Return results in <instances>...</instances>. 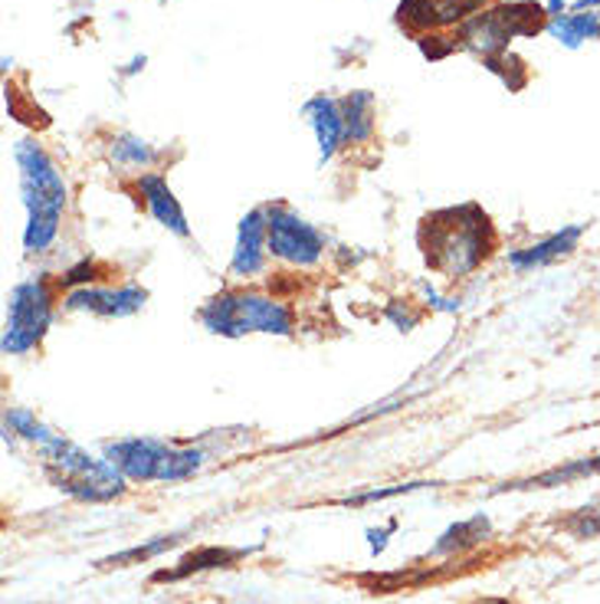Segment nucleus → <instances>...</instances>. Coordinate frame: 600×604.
<instances>
[{"instance_id": "obj_1", "label": "nucleus", "mask_w": 600, "mask_h": 604, "mask_svg": "<svg viewBox=\"0 0 600 604\" xmlns=\"http://www.w3.org/2000/svg\"><path fill=\"white\" fill-rule=\"evenodd\" d=\"M420 247L430 270L446 280H463L482 267L489 250L495 247V234L489 214L479 204L443 208L423 217L420 224Z\"/></svg>"}, {"instance_id": "obj_2", "label": "nucleus", "mask_w": 600, "mask_h": 604, "mask_svg": "<svg viewBox=\"0 0 600 604\" xmlns=\"http://www.w3.org/2000/svg\"><path fill=\"white\" fill-rule=\"evenodd\" d=\"M14 165L21 175V201L27 211L24 250L31 257H40L60 237L70 191H67L63 171L57 168V162L47 155V149L37 139H21L14 145Z\"/></svg>"}, {"instance_id": "obj_3", "label": "nucleus", "mask_w": 600, "mask_h": 604, "mask_svg": "<svg viewBox=\"0 0 600 604\" xmlns=\"http://www.w3.org/2000/svg\"><path fill=\"white\" fill-rule=\"evenodd\" d=\"M37 450H40L47 479L73 499L109 502L125 493V476L109 457H93L89 450H83L63 434H53Z\"/></svg>"}, {"instance_id": "obj_4", "label": "nucleus", "mask_w": 600, "mask_h": 604, "mask_svg": "<svg viewBox=\"0 0 600 604\" xmlns=\"http://www.w3.org/2000/svg\"><path fill=\"white\" fill-rule=\"evenodd\" d=\"M197 319L211 335H224V339H243L253 332L292 335L296 329L292 309L283 299L256 289H224L201 306Z\"/></svg>"}, {"instance_id": "obj_5", "label": "nucleus", "mask_w": 600, "mask_h": 604, "mask_svg": "<svg viewBox=\"0 0 600 604\" xmlns=\"http://www.w3.org/2000/svg\"><path fill=\"white\" fill-rule=\"evenodd\" d=\"M106 457L122 470L125 479L135 483H181L201 473L207 463V450L181 447L158 437H122L106 443Z\"/></svg>"}, {"instance_id": "obj_6", "label": "nucleus", "mask_w": 600, "mask_h": 604, "mask_svg": "<svg viewBox=\"0 0 600 604\" xmlns=\"http://www.w3.org/2000/svg\"><path fill=\"white\" fill-rule=\"evenodd\" d=\"M548 27L544 4H531V0H518V4H495L492 11L476 14L459 31V47L479 54L482 60H492L499 54H508V44L515 37H535Z\"/></svg>"}, {"instance_id": "obj_7", "label": "nucleus", "mask_w": 600, "mask_h": 604, "mask_svg": "<svg viewBox=\"0 0 600 604\" xmlns=\"http://www.w3.org/2000/svg\"><path fill=\"white\" fill-rule=\"evenodd\" d=\"M53 286L47 276H34L24 280L11 289L8 296V319H4V339H0V348L4 355H31L34 348H40V342L47 339L50 325H53Z\"/></svg>"}, {"instance_id": "obj_8", "label": "nucleus", "mask_w": 600, "mask_h": 604, "mask_svg": "<svg viewBox=\"0 0 600 604\" xmlns=\"http://www.w3.org/2000/svg\"><path fill=\"white\" fill-rule=\"evenodd\" d=\"M269 257L286 267H315L325 257V234L286 204H266Z\"/></svg>"}, {"instance_id": "obj_9", "label": "nucleus", "mask_w": 600, "mask_h": 604, "mask_svg": "<svg viewBox=\"0 0 600 604\" xmlns=\"http://www.w3.org/2000/svg\"><path fill=\"white\" fill-rule=\"evenodd\" d=\"M148 303V289L125 283V286H76L67 289L63 309L67 312H89L99 319H125L142 312Z\"/></svg>"}, {"instance_id": "obj_10", "label": "nucleus", "mask_w": 600, "mask_h": 604, "mask_svg": "<svg viewBox=\"0 0 600 604\" xmlns=\"http://www.w3.org/2000/svg\"><path fill=\"white\" fill-rule=\"evenodd\" d=\"M482 8L485 0H400L397 24L410 34H427L466 24L476 14H482Z\"/></svg>"}, {"instance_id": "obj_11", "label": "nucleus", "mask_w": 600, "mask_h": 604, "mask_svg": "<svg viewBox=\"0 0 600 604\" xmlns=\"http://www.w3.org/2000/svg\"><path fill=\"white\" fill-rule=\"evenodd\" d=\"M269 244H266V208H253L240 217L233 253H230V276L253 280L266 270Z\"/></svg>"}, {"instance_id": "obj_12", "label": "nucleus", "mask_w": 600, "mask_h": 604, "mask_svg": "<svg viewBox=\"0 0 600 604\" xmlns=\"http://www.w3.org/2000/svg\"><path fill=\"white\" fill-rule=\"evenodd\" d=\"M584 234H587V224H567V227H561V230H554V234L521 247V250H512L508 253V267L515 273H531V270H541L548 263H557V260H564V257H571L577 250Z\"/></svg>"}, {"instance_id": "obj_13", "label": "nucleus", "mask_w": 600, "mask_h": 604, "mask_svg": "<svg viewBox=\"0 0 600 604\" xmlns=\"http://www.w3.org/2000/svg\"><path fill=\"white\" fill-rule=\"evenodd\" d=\"M135 191L142 194L148 214H152L168 234H175V237H181V240L191 237V224H188V217H184V211H181V204H178L171 185H168L158 171L139 175V178H135Z\"/></svg>"}, {"instance_id": "obj_14", "label": "nucleus", "mask_w": 600, "mask_h": 604, "mask_svg": "<svg viewBox=\"0 0 600 604\" xmlns=\"http://www.w3.org/2000/svg\"><path fill=\"white\" fill-rule=\"evenodd\" d=\"M302 116L309 122V129L315 132V142H319V165H328L338 149L345 145V119H341V99H332V96H312L305 106H302Z\"/></svg>"}, {"instance_id": "obj_15", "label": "nucleus", "mask_w": 600, "mask_h": 604, "mask_svg": "<svg viewBox=\"0 0 600 604\" xmlns=\"http://www.w3.org/2000/svg\"><path fill=\"white\" fill-rule=\"evenodd\" d=\"M590 476H600V453L580 457V460H567L564 466H551V470H544L538 476L502 483L495 493H502V489H554V486H567V483H577V479H590Z\"/></svg>"}, {"instance_id": "obj_16", "label": "nucleus", "mask_w": 600, "mask_h": 604, "mask_svg": "<svg viewBox=\"0 0 600 604\" xmlns=\"http://www.w3.org/2000/svg\"><path fill=\"white\" fill-rule=\"evenodd\" d=\"M374 93L355 90L341 99V119H345V145H364L374 139Z\"/></svg>"}, {"instance_id": "obj_17", "label": "nucleus", "mask_w": 600, "mask_h": 604, "mask_svg": "<svg viewBox=\"0 0 600 604\" xmlns=\"http://www.w3.org/2000/svg\"><path fill=\"white\" fill-rule=\"evenodd\" d=\"M561 47L577 50L590 40H600V11H571L561 17H551L544 27Z\"/></svg>"}, {"instance_id": "obj_18", "label": "nucleus", "mask_w": 600, "mask_h": 604, "mask_svg": "<svg viewBox=\"0 0 600 604\" xmlns=\"http://www.w3.org/2000/svg\"><path fill=\"white\" fill-rule=\"evenodd\" d=\"M485 538H492V522H489V516L476 512L472 519H463V522L449 525V529L436 538L433 555H463V552L482 545Z\"/></svg>"}, {"instance_id": "obj_19", "label": "nucleus", "mask_w": 600, "mask_h": 604, "mask_svg": "<svg viewBox=\"0 0 600 604\" xmlns=\"http://www.w3.org/2000/svg\"><path fill=\"white\" fill-rule=\"evenodd\" d=\"M243 555H250V548H197L191 555H184L178 561V568L171 571H155V581H178V578H188L194 571H211V568H230L233 561H240Z\"/></svg>"}, {"instance_id": "obj_20", "label": "nucleus", "mask_w": 600, "mask_h": 604, "mask_svg": "<svg viewBox=\"0 0 600 604\" xmlns=\"http://www.w3.org/2000/svg\"><path fill=\"white\" fill-rule=\"evenodd\" d=\"M109 158H112V165L125 175V171H135V175H145L148 168H155L158 165V152L145 142V139H139V135H116L112 139V145H109Z\"/></svg>"}, {"instance_id": "obj_21", "label": "nucleus", "mask_w": 600, "mask_h": 604, "mask_svg": "<svg viewBox=\"0 0 600 604\" xmlns=\"http://www.w3.org/2000/svg\"><path fill=\"white\" fill-rule=\"evenodd\" d=\"M4 430H8L11 440L21 437V440H27V443H34V447L47 443V440L57 434V430H50L34 411H27V407H8V411H4Z\"/></svg>"}, {"instance_id": "obj_22", "label": "nucleus", "mask_w": 600, "mask_h": 604, "mask_svg": "<svg viewBox=\"0 0 600 604\" xmlns=\"http://www.w3.org/2000/svg\"><path fill=\"white\" fill-rule=\"evenodd\" d=\"M178 542H181V532L158 535V538H155V542H148V545H135V548H125V552H119V555L103 558V561H99V568H125V565H135V561H152V558H158L161 552L175 548Z\"/></svg>"}, {"instance_id": "obj_23", "label": "nucleus", "mask_w": 600, "mask_h": 604, "mask_svg": "<svg viewBox=\"0 0 600 604\" xmlns=\"http://www.w3.org/2000/svg\"><path fill=\"white\" fill-rule=\"evenodd\" d=\"M564 529L574 535V538H597L600 535V512L597 509H577L567 522H564Z\"/></svg>"}, {"instance_id": "obj_24", "label": "nucleus", "mask_w": 600, "mask_h": 604, "mask_svg": "<svg viewBox=\"0 0 600 604\" xmlns=\"http://www.w3.org/2000/svg\"><path fill=\"white\" fill-rule=\"evenodd\" d=\"M427 483H404V486H391V489H368V493H358V496H345L338 499L341 506H368V502H381V499H391V496H400V493H413Z\"/></svg>"}, {"instance_id": "obj_25", "label": "nucleus", "mask_w": 600, "mask_h": 604, "mask_svg": "<svg viewBox=\"0 0 600 604\" xmlns=\"http://www.w3.org/2000/svg\"><path fill=\"white\" fill-rule=\"evenodd\" d=\"M391 532H394V522H391L387 529H381V532H377V529H371V532H368V538H371V552H374V555H377V552H384V545H387V535H391Z\"/></svg>"}, {"instance_id": "obj_26", "label": "nucleus", "mask_w": 600, "mask_h": 604, "mask_svg": "<svg viewBox=\"0 0 600 604\" xmlns=\"http://www.w3.org/2000/svg\"><path fill=\"white\" fill-rule=\"evenodd\" d=\"M574 11H600V0H574Z\"/></svg>"}]
</instances>
